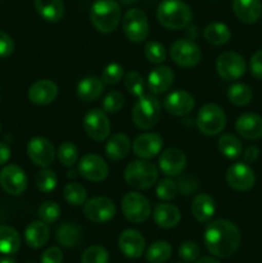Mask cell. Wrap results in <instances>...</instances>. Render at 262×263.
I'll use <instances>...</instances> for the list:
<instances>
[{
  "instance_id": "42",
  "label": "cell",
  "mask_w": 262,
  "mask_h": 263,
  "mask_svg": "<svg viewBox=\"0 0 262 263\" xmlns=\"http://www.w3.org/2000/svg\"><path fill=\"white\" fill-rule=\"evenodd\" d=\"M109 256L104 247L91 246L82 253L81 263H108Z\"/></svg>"
},
{
  "instance_id": "15",
  "label": "cell",
  "mask_w": 262,
  "mask_h": 263,
  "mask_svg": "<svg viewBox=\"0 0 262 263\" xmlns=\"http://www.w3.org/2000/svg\"><path fill=\"white\" fill-rule=\"evenodd\" d=\"M77 170L84 179L92 182L104 181L109 174L107 162L97 154H86L82 157L80 159Z\"/></svg>"
},
{
  "instance_id": "53",
  "label": "cell",
  "mask_w": 262,
  "mask_h": 263,
  "mask_svg": "<svg viewBox=\"0 0 262 263\" xmlns=\"http://www.w3.org/2000/svg\"><path fill=\"white\" fill-rule=\"evenodd\" d=\"M10 159V148L5 143H0V166H4Z\"/></svg>"
},
{
  "instance_id": "31",
  "label": "cell",
  "mask_w": 262,
  "mask_h": 263,
  "mask_svg": "<svg viewBox=\"0 0 262 263\" xmlns=\"http://www.w3.org/2000/svg\"><path fill=\"white\" fill-rule=\"evenodd\" d=\"M57 241L64 248H74L82 240L81 229L73 223H63L57 230Z\"/></svg>"
},
{
  "instance_id": "11",
  "label": "cell",
  "mask_w": 262,
  "mask_h": 263,
  "mask_svg": "<svg viewBox=\"0 0 262 263\" xmlns=\"http://www.w3.org/2000/svg\"><path fill=\"white\" fill-rule=\"evenodd\" d=\"M84 130L94 141L107 140L110 134V122L104 110L98 108L89 110L84 117Z\"/></svg>"
},
{
  "instance_id": "1",
  "label": "cell",
  "mask_w": 262,
  "mask_h": 263,
  "mask_svg": "<svg viewBox=\"0 0 262 263\" xmlns=\"http://www.w3.org/2000/svg\"><path fill=\"white\" fill-rule=\"evenodd\" d=\"M204 244L208 252L215 257L229 258L240 246L239 229L228 220L210 222L204 231Z\"/></svg>"
},
{
  "instance_id": "35",
  "label": "cell",
  "mask_w": 262,
  "mask_h": 263,
  "mask_svg": "<svg viewBox=\"0 0 262 263\" xmlns=\"http://www.w3.org/2000/svg\"><path fill=\"white\" fill-rule=\"evenodd\" d=\"M228 98L231 104L236 105V107H244V105H248L252 102L253 92H252L251 87L248 85L238 82V84H233L229 87Z\"/></svg>"
},
{
  "instance_id": "40",
  "label": "cell",
  "mask_w": 262,
  "mask_h": 263,
  "mask_svg": "<svg viewBox=\"0 0 262 263\" xmlns=\"http://www.w3.org/2000/svg\"><path fill=\"white\" fill-rule=\"evenodd\" d=\"M144 54H145V58L153 64L163 63L167 57L166 48H164L163 44L154 40L148 41L145 44V46H144Z\"/></svg>"
},
{
  "instance_id": "57",
  "label": "cell",
  "mask_w": 262,
  "mask_h": 263,
  "mask_svg": "<svg viewBox=\"0 0 262 263\" xmlns=\"http://www.w3.org/2000/svg\"><path fill=\"white\" fill-rule=\"evenodd\" d=\"M121 2H122L123 4H130V3L135 2V0H121Z\"/></svg>"
},
{
  "instance_id": "48",
  "label": "cell",
  "mask_w": 262,
  "mask_h": 263,
  "mask_svg": "<svg viewBox=\"0 0 262 263\" xmlns=\"http://www.w3.org/2000/svg\"><path fill=\"white\" fill-rule=\"evenodd\" d=\"M200 249L194 241H184L179 248V256L185 262H195L199 258Z\"/></svg>"
},
{
  "instance_id": "3",
  "label": "cell",
  "mask_w": 262,
  "mask_h": 263,
  "mask_svg": "<svg viewBox=\"0 0 262 263\" xmlns=\"http://www.w3.org/2000/svg\"><path fill=\"white\" fill-rule=\"evenodd\" d=\"M90 21L95 30L112 33L121 23V7L115 0H97L90 9Z\"/></svg>"
},
{
  "instance_id": "2",
  "label": "cell",
  "mask_w": 262,
  "mask_h": 263,
  "mask_svg": "<svg viewBox=\"0 0 262 263\" xmlns=\"http://www.w3.org/2000/svg\"><path fill=\"white\" fill-rule=\"evenodd\" d=\"M157 20L169 30H182L192 22L193 12L181 0H163L157 9Z\"/></svg>"
},
{
  "instance_id": "27",
  "label": "cell",
  "mask_w": 262,
  "mask_h": 263,
  "mask_svg": "<svg viewBox=\"0 0 262 263\" xmlns=\"http://www.w3.org/2000/svg\"><path fill=\"white\" fill-rule=\"evenodd\" d=\"M49 238H50V231H49L48 225L43 221H33L28 223L25 230L26 243L32 249L43 248L48 243Z\"/></svg>"
},
{
  "instance_id": "54",
  "label": "cell",
  "mask_w": 262,
  "mask_h": 263,
  "mask_svg": "<svg viewBox=\"0 0 262 263\" xmlns=\"http://www.w3.org/2000/svg\"><path fill=\"white\" fill-rule=\"evenodd\" d=\"M188 31H186V35L189 40H194V39L198 37V27L197 26H188Z\"/></svg>"
},
{
  "instance_id": "25",
  "label": "cell",
  "mask_w": 262,
  "mask_h": 263,
  "mask_svg": "<svg viewBox=\"0 0 262 263\" xmlns=\"http://www.w3.org/2000/svg\"><path fill=\"white\" fill-rule=\"evenodd\" d=\"M153 220L159 228L172 229L179 225L181 213L179 208L170 203H161L153 211Z\"/></svg>"
},
{
  "instance_id": "45",
  "label": "cell",
  "mask_w": 262,
  "mask_h": 263,
  "mask_svg": "<svg viewBox=\"0 0 262 263\" xmlns=\"http://www.w3.org/2000/svg\"><path fill=\"white\" fill-rule=\"evenodd\" d=\"M123 67L118 63H110L102 73V81L104 85H116L122 80Z\"/></svg>"
},
{
  "instance_id": "50",
  "label": "cell",
  "mask_w": 262,
  "mask_h": 263,
  "mask_svg": "<svg viewBox=\"0 0 262 263\" xmlns=\"http://www.w3.org/2000/svg\"><path fill=\"white\" fill-rule=\"evenodd\" d=\"M63 253L58 247H50L41 254V263H62Z\"/></svg>"
},
{
  "instance_id": "56",
  "label": "cell",
  "mask_w": 262,
  "mask_h": 263,
  "mask_svg": "<svg viewBox=\"0 0 262 263\" xmlns=\"http://www.w3.org/2000/svg\"><path fill=\"white\" fill-rule=\"evenodd\" d=\"M0 263H15V261L10 257H0Z\"/></svg>"
},
{
  "instance_id": "5",
  "label": "cell",
  "mask_w": 262,
  "mask_h": 263,
  "mask_svg": "<svg viewBox=\"0 0 262 263\" xmlns=\"http://www.w3.org/2000/svg\"><path fill=\"white\" fill-rule=\"evenodd\" d=\"M131 116L136 127L140 130H151L161 117V103L154 95L144 94L134 105Z\"/></svg>"
},
{
  "instance_id": "26",
  "label": "cell",
  "mask_w": 262,
  "mask_h": 263,
  "mask_svg": "<svg viewBox=\"0 0 262 263\" xmlns=\"http://www.w3.org/2000/svg\"><path fill=\"white\" fill-rule=\"evenodd\" d=\"M216 212L215 199L211 195L198 194L195 195L192 203V213L198 222H210Z\"/></svg>"
},
{
  "instance_id": "51",
  "label": "cell",
  "mask_w": 262,
  "mask_h": 263,
  "mask_svg": "<svg viewBox=\"0 0 262 263\" xmlns=\"http://www.w3.org/2000/svg\"><path fill=\"white\" fill-rule=\"evenodd\" d=\"M249 69H251L252 76L256 77L257 80H262V50L256 51L252 55L251 62H249Z\"/></svg>"
},
{
  "instance_id": "41",
  "label": "cell",
  "mask_w": 262,
  "mask_h": 263,
  "mask_svg": "<svg viewBox=\"0 0 262 263\" xmlns=\"http://www.w3.org/2000/svg\"><path fill=\"white\" fill-rule=\"evenodd\" d=\"M58 159L63 166L72 167L79 159V149L71 141H64L59 145L58 152Z\"/></svg>"
},
{
  "instance_id": "58",
  "label": "cell",
  "mask_w": 262,
  "mask_h": 263,
  "mask_svg": "<svg viewBox=\"0 0 262 263\" xmlns=\"http://www.w3.org/2000/svg\"><path fill=\"white\" fill-rule=\"evenodd\" d=\"M0 131H2V123H0Z\"/></svg>"
},
{
  "instance_id": "23",
  "label": "cell",
  "mask_w": 262,
  "mask_h": 263,
  "mask_svg": "<svg viewBox=\"0 0 262 263\" xmlns=\"http://www.w3.org/2000/svg\"><path fill=\"white\" fill-rule=\"evenodd\" d=\"M174 79V71L169 66H158L149 73L148 89L154 95L163 94L172 86Z\"/></svg>"
},
{
  "instance_id": "37",
  "label": "cell",
  "mask_w": 262,
  "mask_h": 263,
  "mask_svg": "<svg viewBox=\"0 0 262 263\" xmlns=\"http://www.w3.org/2000/svg\"><path fill=\"white\" fill-rule=\"evenodd\" d=\"M63 198L66 199L67 203H69L71 205H79L85 204L87 199V193L86 189L82 186L81 184H77V182H69L64 186L63 189Z\"/></svg>"
},
{
  "instance_id": "12",
  "label": "cell",
  "mask_w": 262,
  "mask_h": 263,
  "mask_svg": "<svg viewBox=\"0 0 262 263\" xmlns=\"http://www.w3.org/2000/svg\"><path fill=\"white\" fill-rule=\"evenodd\" d=\"M27 175L17 164H8L0 171V186L10 195H21L27 189Z\"/></svg>"
},
{
  "instance_id": "17",
  "label": "cell",
  "mask_w": 262,
  "mask_h": 263,
  "mask_svg": "<svg viewBox=\"0 0 262 263\" xmlns=\"http://www.w3.org/2000/svg\"><path fill=\"white\" fill-rule=\"evenodd\" d=\"M158 167L169 177H176L184 172L186 167V156L177 148H170L162 152L158 161Z\"/></svg>"
},
{
  "instance_id": "4",
  "label": "cell",
  "mask_w": 262,
  "mask_h": 263,
  "mask_svg": "<svg viewBox=\"0 0 262 263\" xmlns=\"http://www.w3.org/2000/svg\"><path fill=\"white\" fill-rule=\"evenodd\" d=\"M123 177L128 186L136 190H146L158 180V168L148 159H138L127 164Z\"/></svg>"
},
{
  "instance_id": "34",
  "label": "cell",
  "mask_w": 262,
  "mask_h": 263,
  "mask_svg": "<svg viewBox=\"0 0 262 263\" xmlns=\"http://www.w3.org/2000/svg\"><path fill=\"white\" fill-rule=\"evenodd\" d=\"M218 151L221 152L222 156H225L229 159H235L243 153V145L240 140L233 134H223L218 139Z\"/></svg>"
},
{
  "instance_id": "21",
  "label": "cell",
  "mask_w": 262,
  "mask_h": 263,
  "mask_svg": "<svg viewBox=\"0 0 262 263\" xmlns=\"http://www.w3.org/2000/svg\"><path fill=\"white\" fill-rule=\"evenodd\" d=\"M59 89L51 80H39L28 89V99L36 105L51 104L58 97Z\"/></svg>"
},
{
  "instance_id": "7",
  "label": "cell",
  "mask_w": 262,
  "mask_h": 263,
  "mask_svg": "<svg viewBox=\"0 0 262 263\" xmlns=\"http://www.w3.org/2000/svg\"><path fill=\"white\" fill-rule=\"evenodd\" d=\"M122 28L126 37L133 43H141L149 36V22L141 9L131 8L122 18Z\"/></svg>"
},
{
  "instance_id": "47",
  "label": "cell",
  "mask_w": 262,
  "mask_h": 263,
  "mask_svg": "<svg viewBox=\"0 0 262 263\" xmlns=\"http://www.w3.org/2000/svg\"><path fill=\"white\" fill-rule=\"evenodd\" d=\"M177 193L181 195H192L199 186V180L193 175H182L176 181Z\"/></svg>"
},
{
  "instance_id": "33",
  "label": "cell",
  "mask_w": 262,
  "mask_h": 263,
  "mask_svg": "<svg viewBox=\"0 0 262 263\" xmlns=\"http://www.w3.org/2000/svg\"><path fill=\"white\" fill-rule=\"evenodd\" d=\"M204 39L210 44L216 46L225 45L231 37L230 28L221 22H213L210 23L207 27L204 28Z\"/></svg>"
},
{
  "instance_id": "32",
  "label": "cell",
  "mask_w": 262,
  "mask_h": 263,
  "mask_svg": "<svg viewBox=\"0 0 262 263\" xmlns=\"http://www.w3.org/2000/svg\"><path fill=\"white\" fill-rule=\"evenodd\" d=\"M21 247V236L15 229L10 226H0V253L14 254Z\"/></svg>"
},
{
  "instance_id": "22",
  "label": "cell",
  "mask_w": 262,
  "mask_h": 263,
  "mask_svg": "<svg viewBox=\"0 0 262 263\" xmlns=\"http://www.w3.org/2000/svg\"><path fill=\"white\" fill-rule=\"evenodd\" d=\"M235 130L247 140L262 138V117L257 113H244L236 120Z\"/></svg>"
},
{
  "instance_id": "44",
  "label": "cell",
  "mask_w": 262,
  "mask_h": 263,
  "mask_svg": "<svg viewBox=\"0 0 262 263\" xmlns=\"http://www.w3.org/2000/svg\"><path fill=\"white\" fill-rule=\"evenodd\" d=\"M123 104H125V97L122 92L120 91H110L105 95L103 99V110L107 113H117L122 109Z\"/></svg>"
},
{
  "instance_id": "52",
  "label": "cell",
  "mask_w": 262,
  "mask_h": 263,
  "mask_svg": "<svg viewBox=\"0 0 262 263\" xmlns=\"http://www.w3.org/2000/svg\"><path fill=\"white\" fill-rule=\"evenodd\" d=\"M258 157H259V149L254 145L248 146L243 153V158L247 163H253V162H256L257 159H258Z\"/></svg>"
},
{
  "instance_id": "55",
  "label": "cell",
  "mask_w": 262,
  "mask_h": 263,
  "mask_svg": "<svg viewBox=\"0 0 262 263\" xmlns=\"http://www.w3.org/2000/svg\"><path fill=\"white\" fill-rule=\"evenodd\" d=\"M195 263H220L217 261V259L212 258V257H203V258L198 259Z\"/></svg>"
},
{
  "instance_id": "10",
  "label": "cell",
  "mask_w": 262,
  "mask_h": 263,
  "mask_svg": "<svg viewBox=\"0 0 262 263\" xmlns=\"http://www.w3.org/2000/svg\"><path fill=\"white\" fill-rule=\"evenodd\" d=\"M216 69L221 79L225 81H235L244 76L247 64L243 57L235 51H226L218 57L216 62Z\"/></svg>"
},
{
  "instance_id": "36",
  "label": "cell",
  "mask_w": 262,
  "mask_h": 263,
  "mask_svg": "<svg viewBox=\"0 0 262 263\" xmlns=\"http://www.w3.org/2000/svg\"><path fill=\"white\" fill-rule=\"evenodd\" d=\"M172 248L167 241H156L146 249V261L149 263H164L171 258Z\"/></svg>"
},
{
  "instance_id": "46",
  "label": "cell",
  "mask_w": 262,
  "mask_h": 263,
  "mask_svg": "<svg viewBox=\"0 0 262 263\" xmlns=\"http://www.w3.org/2000/svg\"><path fill=\"white\" fill-rule=\"evenodd\" d=\"M157 197L161 200L169 202V200L174 199L175 195L177 194V186L176 182L172 181L171 179H163L157 184Z\"/></svg>"
},
{
  "instance_id": "13",
  "label": "cell",
  "mask_w": 262,
  "mask_h": 263,
  "mask_svg": "<svg viewBox=\"0 0 262 263\" xmlns=\"http://www.w3.org/2000/svg\"><path fill=\"white\" fill-rule=\"evenodd\" d=\"M84 215L94 223H105L116 215V205L105 197H95L86 200L84 204Z\"/></svg>"
},
{
  "instance_id": "19",
  "label": "cell",
  "mask_w": 262,
  "mask_h": 263,
  "mask_svg": "<svg viewBox=\"0 0 262 263\" xmlns=\"http://www.w3.org/2000/svg\"><path fill=\"white\" fill-rule=\"evenodd\" d=\"M118 248L127 258L136 259L145 251V239L138 230L127 229L118 238Z\"/></svg>"
},
{
  "instance_id": "43",
  "label": "cell",
  "mask_w": 262,
  "mask_h": 263,
  "mask_svg": "<svg viewBox=\"0 0 262 263\" xmlns=\"http://www.w3.org/2000/svg\"><path fill=\"white\" fill-rule=\"evenodd\" d=\"M39 217L45 223H54L61 217V207L53 200L44 202L39 207Z\"/></svg>"
},
{
  "instance_id": "16",
  "label": "cell",
  "mask_w": 262,
  "mask_h": 263,
  "mask_svg": "<svg viewBox=\"0 0 262 263\" xmlns=\"http://www.w3.org/2000/svg\"><path fill=\"white\" fill-rule=\"evenodd\" d=\"M226 181L236 192H248L254 186L256 175L247 163H234L226 171Z\"/></svg>"
},
{
  "instance_id": "14",
  "label": "cell",
  "mask_w": 262,
  "mask_h": 263,
  "mask_svg": "<svg viewBox=\"0 0 262 263\" xmlns=\"http://www.w3.org/2000/svg\"><path fill=\"white\" fill-rule=\"evenodd\" d=\"M27 156L33 164L46 168L54 162L55 149L48 139L43 138V136H36L28 141Z\"/></svg>"
},
{
  "instance_id": "20",
  "label": "cell",
  "mask_w": 262,
  "mask_h": 263,
  "mask_svg": "<svg viewBox=\"0 0 262 263\" xmlns=\"http://www.w3.org/2000/svg\"><path fill=\"white\" fill-rule=\"evenodd\" d=\"M195 100L192 94L184 90H177V91L171 92L166 97L163 102V107L170 115L181 117L186 116L194 109Z\"/></svg>"
},
{
  "instance_id": "9",
  "label": "cell",
  "mask_w": 262,
  "mask_h": 263,
  "mask_svg": "<svg viewBox=\"0 0 262 263\" xmlns=\"http://www.w3.org/2000/svg\"><path fill=\"white\" fill-rule=\"evenodd\" d=\"M126 220L133 223L145 222L151 216V203L140 193H127L121 203Z\"/></svg>"
},
{
  "instance_id": "28",
  "label": "cell",
  "mask_w": 262,
  "mask_h": 263,
  "mask_svg": "<svg viewBox=\"0 0 262 263\" xmlns=\"http://www.w3.org/2000/svg\"><path fill=\"white\" fill-rule=\"evenodd\" d=\"M103 91H104V84L102 80L94 76L84 77L76 87L77 97L84 102H95L99 99Z\"/></svg>"
},
{
  "instance_id": "38",
  "label": "cell",
  "mask_w": 262,
  "mask_h": 263,
  "mask_svg": "<svg viewBox=\"0 0 262 263\" xmlns=\"http://www.w3.org/2000/svg\"><path fill=\"white\" fill-rule=\"evenodd\" d=\"M35 180L38 189L44 194L53 192L57 187V184H58V177L54 174V171L49 168H43L41 171H39Z\"/></svg>"
},
{
  "instance_id": "29",
  "label": "cell",
  "mask_w": 262,
  "mask_h": 263,
  "mask_svg": "<svg viewBox=\"0 0 262 263\" xmlns=\"http://www.w3.org/2000/svg\"><path fill=\"white\" fill-rule=\"evenodd\" d=\"M131 149V141L125 134H115L110 136L105 145V154L108 159L116 162L121 161L128 154Z\"/></svg>"
},
{
  "instance_id": "18",
  "label": "cell",
  "mask_w": 262,
  "mask_h": 263,
  "mask_svg": "<svg viewBox=\"0 0 262 263\" xmlns=\"http://www.w3.org/2000/svg\"><path fill=\"white\" fill-rule=\"evenodd\" d=\"M163 148V139L156 133L141 134L134 140L133 151L140 159H151L158 156Z\"/></svg>"
},
{
  "instance_id": "39",
  "label": "cell",
  "mask_w": 262,
  "mask_h": 263,
  "mask_svg": "<svg viewBox=\"0 0 262 263\" xmlns=\"http://www.w3.org/2000/svg\"><path fill=\"white\" fill-rule=\"evenodd\" d=\"M125 87L131 95L136 98H140L144 95L145 91V82H144L143 76L136 71H130L126 73L125 80Z\"/></svg>"
},
{
  "instance_id": "49",
  "label": "cell",
  "mask_w": 262,
  "mask_h": 263,
  "mask_svg": "<svg viewBox=\"0 0 262 263\" xmlns=\"http://www.w3.org/2000/svg\"><path fill=\"white\" fill-rule=\"evenodd\" d=\"M14 51V41L7 32L0 30V58H8Z\"/></svg>"
},
{
  "instance_id": "30",
  "label": "cell",
  "mask_w": 262,
  "mask_h": 263,
  "mask_svg": "<svg viewBox=\"0 0 262 263\" xmlns=\"http://www.w3.org/2000/svg\"><path fill=\"white\" fill-rule=\"evenodd\" d=\"M35 8L41 18L50 23L58 22L63 17V0H35Z\"/></svg>"
},
{
  "instance_id": "8",
  "label": "cell",
  "mask_w": 262,
  "mask_h": 263,
  "mask_svg": "<svg viewBox=\"0 0 262 263\" xmlns=\"http://www.w3.org/2000/svg\"><path fill=\"white\" fill-rule=\"evenodd\" d=\"M171 59L180 67L192 68L202 61V50L194 40L180 39L172 44L170 49Z\"/></svg>"
},
{
  "instance_id": "24",
  "label": "cell",
  "mask_w": 262,
  "mask_h": 263,
  "mask_svg": "<svg viewBox=\"0 0 262 263\" xmlns=\"http://www.w3.org/2000/svg\"><path fill=\"white\" fill-rule=\"evenodd\" d=\"M233 10L240 22L252 25L261 18V0H233Z\"/></svg>"
},
{
  "instance_id": "6",
  "label": "cell",
  "mask_w": 262,
  "mask_h": 263,
  "mask_svg": "<svg viewBox=\"0 0 262 263\" xmlns=\"http://www.w3.org/2000/svg\"><path fill=\"white\" fill-rule=\"evenodd\" d=\"M195 123L203 135L216 136L225 128L226 115L220 105L208 103L199 109Z\"/></svg>"
}]
</instances>
